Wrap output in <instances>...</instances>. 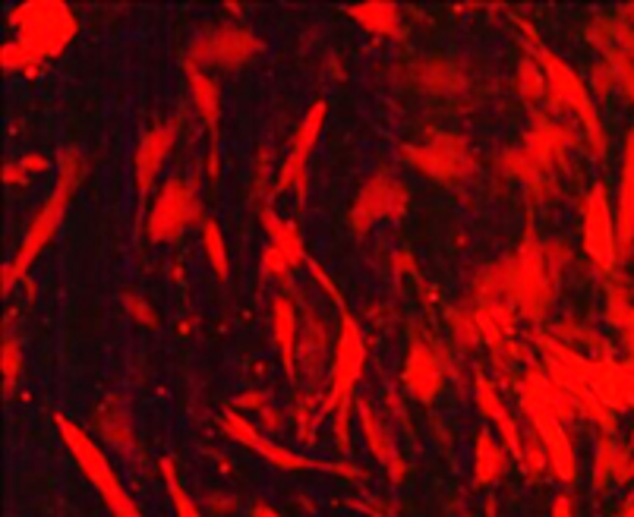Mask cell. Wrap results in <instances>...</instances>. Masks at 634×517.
<instances>
[{
    "label": "cell",
    "mask_w": 634,
    "mask_h": 517,
    "mask_svg": "<svg viewBox=\"0 0 634 517\" xmlns=\"http://www.w3.org/2000/svg\"><path fill=\"white\" fill-rule=\"evenodd\" d=\"M86 177V158L76 145H67L57 152V162H54V187L47 193V199L39 206V212L32 215L29 228H25L23 240L17 246L13 258H7L0 265V294L10 297L20 284L29 278L32 265L42 258L47 246L54 243V237L61 234L67 215H70L73 196Z\"/></svg>",
    "instance_id": "6da1fadb"
},
{
    "label": "cell",
    "mask_w": 634,
    "mask_h": 517,
    "mask_svg": "<svg viewBox=\"0 0 634 517\" xmlns=\"http://www.w3.org/2000/svg\"><path fill=\"white\" fill-rule=\"evenodd\" d=\"M341 319H338V338H335V351H331V392L326 404L319 407V420H326L329 414L335 417V436L341 448H348V420H351V400L357 395V385L367 370V334L360 329L357 316L348 306H338Z\"/></svg>",
    "instance_id": "7a4b0ae2"
},
{
    "label": "cell",
    "mask_w": 634,
    "mask_h": 517,
    "mask_svg": "<svg viewBox=\"0 0 634 517\" xmlns=\"http://www.w3.org/2000/svg\"><path fill=\"white\" fill-rule=\"evenodd\" d=\"M54 426H57L67 451L73 454V461L79 464L83 476L92 483L95 493L101 495V502L111 512V517H145L140 512V505L133 502V495L127 493V486L120 483L118 471H114L111 458L105 454L101 442H95L83 426L67 420L64 414H54Z\"/></svg>",
    "instance_id": "3957f363"
},
{
    "label": "cell",
    "mask_w": 634,
    "mask_h": 517,
    "mask_svg": "<svg viewBox=\"0 0 634 517\" xmlns=\"http://www.w3.org/2000/svg\"><path fill=\"white\" fill-rule=\"evenodd\" d=\"M549 258L543 243L534 234V224L527 228V237L515 256L505 265H499V290L509 294V300L524 312V319H543L546 306L553 300V275Z\"/></svg>",
    "instance_id": "277c9868"
},
{
    "label": "cell",
    "mask_w": 634,
    "mask_h": 517,
    "mask_svg": "<svg viewBox=\"0 0 634 517\" xmlns=\"http://www.w3.org/2000/svg\"><path fill=\"white\" fill-rule=\"evenodd\" d=\"M534 57L540 61L543 73H546V79H549V95H553L562 108H568L575 118L581 120L584 140L590 142V152H593L597 158H603L606 148H610V140H606V127H603V120H600L597 95H593V89L584 82V76L575 70L562 54H556L553 47L534 45Z\"/></svg>",
    "instance_id": "5b68a950"
},
{
    "label": "cell",
    "mask_w": 634,
    "mask_h": 517,
    "mask_svg": "<svg viewBox=\"0 0 634 517\" xmlns=\"http://www.w3.org/2000/svg\"><path fill=\"white\" fill-rule=\"evenodd\" d=\"M10 25L17 29L13 42H20L42 64L61 57L79 32V23L64 0H25L13 10Z\"/></svg>",
    "instance_id": "8992f818"
},
{
    "label": "cell",
    "mask_w": 634,
    "mask_h": 517,
    "mask_svg": "<svg viewBox=\"0 0 634 517\" xmlns=\"http://www.w3.org/2000/svg\"><path fill=\"white\" fill-rule=\"evenodd\" d=\"M221 429L234 439L237 446L250 448L253 454H259L262 461H269L278 471H313V473H335V476H348V480H363L367 473L357 471L351 464H331V461H316L297 454L291 448H284L282 442L269 439L265 432H259L256 426L250 424L240 410L234 407H221Z\"/></svg>",
    "instance_id": "52a82bcc"
},
{
    "label": "cell",
    "mask_w": 634,
    "mask_h": 517,
    "mask_svg": "<svg viewBox=\"0 0 634 517\" xmlns=\"http://www.w3.org/2000/svg\"><path fill=\"white\" fill-rule=\"evenodd\" d=\"M209 215H203V202L196 187H189L181 177H167L162 189L155 193L149 212H145V237L149 243H177L189 228L203 224Z\"/></svg>",
    "instance_id": "ba28073f"
},
{
    "label": "cell",
    "mask_w": 634,
    "mask_h": 517,
    "mask_svg": "<svg viewBox=\"0 0 634 517\" xmlns=\"http://www.w3.org/2000/svg\"><path fill=\"white\" fill-rule=\"evenodd\" d=\"M411 209V193L401 184L395 174L379 170L363 187L357 189L351 209H348V224L357 237H367L382 221H398Z\"/></svg>",
    "instance_id": "9c48e42d"
},
{
    "label": "cell",
    "mask_w": 634,
    "mask_h": 517,
    "mask_svg": "<svg viewBox=\"0 0 634 517\" xmlns=\"http://www.w3.org/2000/svg\"><path fill=\"white\" fill-rule=\"evenodd\" d=\"M401 155L414 170H420L429 180H439V184H455V180L477 174V155H473L470 142L464 136H451V133H436L433 140L420 142V145H404Z\"/></svg>",
    "instance_id": "30bf717a"
},
{
    "label": "cell",
    "mask_w": 634,
    "mask_h": 517,
    "mask_svg": "<svg viewBox=\"0 0 634 517\" xmlns=\"http://www.w3.org/2000/svg\"><path fill=\"white\" fill-rule=\"evenodd\" d=\"M262 51H265L262 38H256L250 29H240V25H215V29H206V32H199V35L193 38L187 64H193V67H199V70L206 73H209L211 67L237 70V67L250 64Z\"/></svg>",
    "instance_id": "8fae6325"
},
{
    "label": "cell",
    "mask_w": 634,
    "mask_h": 517,
    "mask_svg": "<svg viewBox=\"0 0 634 517\" xmlns=\"http://www.w3.org/2000/svg\"><path fill=\"white\" fill-rule=\"evenodd\" d=\"M581 246L600 272H612L619 262V231L606 184H593L581 202Z\"/></svg>",
    "instance_id": "7c38bea8"
},
{
    "label": "cell",
    "mask_w": 634,
    "mask_h": 517,
    "mask_svg": "<svg viewBox=\"0 0 634 517\" xmlns=\"http://www.w3.org/2000/svg\"><path fill=\"white\" fill-rule=\"evenodd\" d=\"M521 407L527 414V426L534 429V436L540 439L543 451L549 458V471L556 480L571 483L575 473H578V461H575V448L568 442V432H565V420L559 414H553L543 400L534 395H521Z\"/></svg>",
    "instance_id": "4fadbf2b"
},
{
    "label": "cell",
    "mask_w": 634,
    "mask_h": 517,
    "mask_svg": "<svg viewBox=\"0 0 634 517\" xmlns=\"http://www.w3.org/2000/svg\"><path fill=\"white\" fill-rule=\"evenodd\" d=\"M177 140H181V118L165 120L140 136L136 155H133V184H136L142 215H145V202L155 199V184H158L162 167H165L167 155L174 152Z\"/></svg>",
    "instance_id": "5bb4252c"
},
{
    "label": "cell",
    "mask_w": 634,
    "mask_h": 517,
    "mask_svg": "<svg viewBox=\"0 0 634 517\" xmlns=\"http://www.w3.org/2000/svg\"><path fill=\"white\" fill-rule=\"evenodd\" d=\"M326 120H329V105L326 101H316L309 105V111L300 120L294 142H291V155L284 158L282 170H278V184L272 189V196H282L284 189L297 187L300 189V199H306V174H309V158L316 152V145L323 140V130H326Z\"/></svg>",
    "instance_id": "9a60e30c"
},
{
    "label": "cell",
    "mask_w": 634,
    "mask_h": 517,
    "mask_svg": "<svg viewBox=\"0 0 634 517\" xmlns=\"http://www.w3.org/2000/svg\"><path fill=\"white\" fill-rule=\"evenodd\" d=\"M401 385L407 388V395L420 404H433L439 398L442 385H446V370L439 363L436 351L414 338L411 348H407V356H404V370H401Z\"/></svg>",
    "instance_id": "2e32d148"
},
{
    "label": "cell",
    "mask_w": 634,
    "mask_h": 517,
    "mask_svg": "<svg viewBox=\"0 0 634 517\" xmlns=\"http://www.w3.org/2000/svg\"><path fill=\"white\" fill-rule=\"evenodd\" d=\"M184 73H187L189 98L209 130V174L215 177L218 174V145H221V89L211 73L199 70L193 64H187Z\"/></svg>",
    "instance_id": "e0dca14e"
},
{
    "label": "cell",
    "mask_w": 634,
    "mask_h": 517,
    "mask_svg": "<svg viewBox=\"0 0 634 517\" xmlns=\"http://www.w3.org/2000/svg\"><path fill=\"white\" fill-rule=\"evenodd\" d=\"M615 231H619V258H632L634 253V127L622 145V167H619V189H615Z\"/></svg>",
    "instance_id": "ac0fdd59"
},
{
    "label": "cell",
    "mask_w": 634,
    "mask_h": 517,
    "mask_svg": "<svg viewBox=\"0 0 634 517\" xmlns=\"http://www.w3.org/2000/svg\"><path fill=\"white\" fill-rule=\"evenodd\" d=\"M473 400H477L480 414L499 429V439L505 442V448L512 451V458L521 464V461H524V436H521V426H517L515 417L509 414L505 400L499 398V392H495V385L490 378L477 376V382H473Z\"/></svg>",
    "instance_id": "d6986e66"
},
{
    "label": "cell",
    "mask_w": 634,
    "mask_h": 517,
    "mask_svg": "<svg viewBox=\"0 0 634 517\" xmlns=\"http://www.w3.org/2000/svg\"><path fill=\"white\" fill-rule=\"evenodd\" d=\"M259 224H262V231L269 237V246L272 250H278L284 256V262L297 272V268H304L309 265V253H306V240L300 234V228H297V221H291V218H282V215L275 212L272 206H265L262 212H259Z\"/></svg>",
    "instance_id": "ffe728a7"
},
{
    "label": "cell",
    "mask_w": 634,
    "mask_h": 517,
    "mask_svg": "<svg viewBox=\"0 0 634 517\" xmlns=\"http://www.w3.org/2000/svg\"><path fill=\"white\" fill-rule=\"evenodd\" d=\"M345 16L373 38H401V7L395 0H360L348 3Z\"/></svg>",
    "instance_id": "44dd1931"
},
{
    "label": "cell",
    "mask_w": 634,
    "mask_h": 517,
    "mask_svg": "<svg viewBox=\"0 0 634 517\" xmlns=\"http://www.w3.org/2000/svg\"><path fill=\"white\" fill-rule=\"evenodd\" d=\"M98 436L101 442H111L123 458L136 454V436H133V417H130V404L120 398H108L98 407Z\"/></svg>",
    "instance_id": "7402d4cb"
},
{
    "label": "cell",
    "mask_w": 634,
    "mask_h": 517,
    "mask_svg": "<svg viewBox=\"0 0 634 517\" xmlns=\"http://www.w3.org/2000/svg\"><path fill=\"white\" fill-rule=\"evenodd\" d=\"M272 334L284 360V373L287 378L297 376V356H300V319L297 309L287 297H275L272 300Z\"/></svg>",
    "instance_id": "603a6c76"
},
{
    "label": "cell",
    "mask_w": 634,
    "mask_h": 517,
    "mask_svg": "<svg viewBox=\"0 0 634 517\" xmlns=\"http://www.w3.org/2000/svg\"><path fill=\"white\" fill-rule=\"evenodd\" d=\"M512 461H515L512 451L505 448L502 439H495L490 429L477 432V442H473V480L480 486H490L495 480H502Z\"/></svg>",
    "instance_id": "cb8c5ba5"
},
{
    "label": "cell",
    "mask_w": 634,
    "mask_h": 517,
    "mask_svg": "<svg viewBox=\"0 0 634 517\" xmlns=\"http://www.w3.org/2000/svg\"><path fill=\"white\" fill-rule=\"evenodd\" d=\"M357 417H360V429H363V436H367V448L373 451V458H376L379 464H385V468L392 471V480H398L401 473H404V461H401L398 446L392 442L389 429H385L382 420L376 417V410H373L367 400H360V404H357Z\"/></svg>",
    "instance_id": "d4e9b609"
},
{
    "label": "cell",
    "mask_w": 634,
    "mask_h": 517,
    "mask_svg": "<svg viewBox=\"0 0 634 517\" xmlns=\"http://www.w3.org/2000/svg\"><path fill=\"white\" fill-rule=\"evenodd\" d=\"M203 253L209 258L211 272L218 282H228L231 278V250H228V237L221 231V224L215 218L203 221Z\"/></svg>",
    "instance_id": "484cf974"
},
{
    "label": "cell",
    "mask_w": 634,
    "mask_h": 517,
    "mask_svg": "<svg viewBox=\"0 0 634 517\" xmlns=\"http://www.w3.org/2000/svg\"><path fill=\"white\" fill-rule=\"evenodd\" d=\"M158 473H162V483H165L167 498H171V508H174V515L177 517H203L199 502L189 495V490L184 486V480H181V473H177V464H174L171 458H162V461H158Z\"/></svg>",
    "instance_id": "4316f807"
},
{
    "label": "cell",
    "mask_w": 634,
    "mask_h": 517,
    "mask_svg": "<svg viewBox=\"0 0 634 517\" xmlns=\"http://www.w3.org/2000/svg\"><path fill=\"white\" fill-rule=\"evenodd\" d=\"M515 86H517V95H521L527 105H534V101H540V98H546V95H549V79H546V73H543L540 61H537L534 54L517 61Z\"/></svg>",
    "instance_id": "83f0119b"
},
{
    "label": "cell",
    "mask_w": 634,
    "mask_h": 517,
    "mask_svg": "<svg viewBox=\"0 0 634 517\" xmlns=\"http://www.w3.org/2000/svg\"><path fill=\"white\" fill-rule=\"evenodd\" d=\"M426 70H429L426 76H423V89H426V92L451 95V92H461V89H464V76L451 70L448 64H429Z\"/></svg>",
    "instance_id": "f1b7e54d"
},
{
    "label": "cell",
    "mask_w": 634,
    "mask_h": 517,
    "mask_svg": "<svg viewBox=\"0 0 634 517\" xmlns=\"http://www.w3.org/2000/svg\"><path fill=\"white\" fill-rule=\"evenodd\" d=\"M0 373H3V388H7V395H10L13 385H17V378L23 373V348H20L13 338H7L3 348H0Z\"/></svg>",
    "instance_id": "f546056e"
},
{
    "label": "cell",
    "mask_w": 634,
    "mask_h": 517,
    "mask_svg": "<svg viewBox=\"0 0 634 517\" xmlns=\"http://www.w3.org/2000/svg\"><path fill=\"white\" fill-rule=\"evenodd\" d=\"M120 306H123L127 316H133L140 326H145V329H158V312H155V306L149 304L142 294H136V290H123V294H120Z\"/></svg>",
    "instance_id": "4dcf8cb0"
},
{
    "label": "cell",
    "mask_w": 634,
    "mask_h": 517,
    "mask_svg": "<svg viewBox=\"0 0 634 517\" xmlns=\"http://www.w3.org/2000/svg\"><path fill=\"white\" fill-rule=\"evenodd\" d=\"M606 61H610L612 70L619 76V89L628 95V101L634 105V61L628 54H622L619 47H610V51H606Z\"/></svg>",
    "instance_id": "1f68e13d"
},
{
    "label": "cell",
    "mask_w": 634,
    "mask_h": 517,
    "mask_svg": "<svg viewBox=\"0 0 634 517\" xmlns=\"http://www.w3.org/2000/svg\"><path fill=\"white\" fill-rule=\"evenodd\" d=\"M39 64H42V61H35L20 42H7V45L0 47V67L7 73L32 70V67H39Z\"/></svg>",
    "instance_id": "d6a6232c"
},
{
    "label": "cell",
    "mask_w": 634,
    "mask_h": 517,
    "mask_svg": "<svg viewBox=\"0 0 634 517\" xmlns=\"http://www.w3.org/2000/svg\"><path fill=\"white\" fill-rule=\"evenodd\" d=\"M294 268L284 262V256L278 250H272V246H265L262 250V275H272V278H287Z\"/></svg>",
    "instance_id": "836d02e7"
},
{
    "label": "cell",
    "mask_w": 634,
    "mask_h": 517,
    "mask_svg": "<svg viewBox=\"0 0 634 517\" xmlns=\"http://www.w3.org/2000/svg\"><path fill=\"white\" fill-rule=\"evenodd\" d=\"M549 517H575V502H571V495H556V502H553V508H549Z\"/></svg>",
    "instance_id": "e575fe53"
},
{
    "label": "cell",
    "mask_w": 634,
    "mask_h": 517,
    "mask_svg": "<svg viewBox=\"0 0 634 517\" xmlns=\"http://www.w3.org/2000/svg\"><path fill=\"white\" fill-rule=\"evenodd\" d=\"M20 165H23L25 174H45L47 167H51V162L42 158V155H25V158H20Z\"/></svg>",
    "instance_id": "d590c367"
},
{
    "label": "cell",
    "mask_w": 634,
    "mask_h": 517,
    "mask_svg": "<svg viewBox=\"0 0 634 517\" xmlns=\"http://www.w3.org/2000/svg\"><path fill=\"white\" fill-rule=\"evenodd\" d=\"M3 180H7V184H29V174L23 170V165L7 162V165H3Z\"/></svg>",
    "instance_id": "8d00e7d4"
},
{
    "label": "cell",
    "mask_w": 634,
    "mask_h": 517,
    "mask_svg": "<svg viewBox=\"0 0 634 517\" xmlns=\"http://www.w3.org/2000/svg\"><path fill=\"white\" fill-rule=\"evenodd\" d=\"M250 517H282V515H278V508H272L269 502H256V505H253V515Z\"/></svg>",
    "instance_id": "74e56055"
},
{
    "label": "cell",
    "mask_w": 634,
    "mask_h": 517,
    "mask_svg": "<svg viewBox=\"0 0 634 517\" xmlns=\"http://www.w3.org/2000/svg\"><path fill=\"white\" fill-rule=\"evenodd\" d=\"M353 508H363V512H367V515L370 517H389V515H379V512H373V508H367V505H360V502H351Z\"/></svg>",
    "instance_id": "f35d334b"
}]
</instances>
